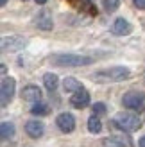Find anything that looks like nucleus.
Listing matches in <instances>:
<instances>
[{"instance_id":"nucleus-1","label":"nucleus","mask_w":145,"mask_h":147,"mask_svg":"<svg viewBox=\"0 0 145 147\" xmlns=\"http://www.w3.org/2000/svg\"><path fill=\"white\" fill-rule=\"evenodd\" d=\"M129 76H131V70L127 67H109L97 70L93 74V81L95 83H118V81L127 79Z\"/></svg>"},{"instance_id":"nucleus-2","label":"nucleus","mask_w":145,"mask_h":147,"mask_svg":"<svg viewBox=\"0 0 145 147\" xmlns=\"http://www.w3.org/2000/svg\"><path fill=\"white\" fill-rule=\"evenodd\" d=\"M50 63L56 67H86V65H91L93 59L90 56L81 54H54L50 57Z\"/></svg>"},{"instance_id":"nucleus-3","label":"nucleus","mask_w":145,"mask_h":147,"mask_svg":"<svg viewBox=\"0 0 145 147\" xmlns=\"http://www.w3.org/2000/svg\"><path fill=\"white\" fill-rule=\"evenodd\" d=\"M113 126L117 129H120V131H126V133H133V131L140 129L142 122H140V119L134 113L120 111V113H117L113 117Z\"/></svg>"},{"instance_id":"nucleus-4","label":"nucleus","mask_w":145,"mask_h":147,"mask_svg":"<svg viewBox=\"0 0 145 147\" xmlns=\"http://www.w3.org/2000/svg\"><path fill=\"white\" fill-rule=\"evenodd\" d=\"M14 90H16V81H14V77H11V76L4 77L2 86H0V104H2V108H5L13 100Z\"/></svg>"},{"instance_id":"nucleus-5","label":"nucleus","mask_w":145,"mask_h":147,"mask_svg":"<svg viewBox=\"0 0 145 147\" xmlns=\"http://www.w3.org/2000/svg\"><path fill=\"white\" fill-rule=\"evenodd\" d=\"M122 104L127 109H142L143 104H145V93L136 92V90L127 92V93H124V97H122Z\"/></svg>"},{"instance_id":"nucleus-6","label":"nucleus","mask_w":145,"mask_h":147,"mask_svg":"<svg viewBox=\"0 0 145 147\" xmlns=\"http://www.w3.org/2000/svg\"><path fill=\"white\" fill-rule=\"evenodd\" d=\"M27 40L23 36H5L2 38V50L4 52H18V50L25 49Z\"/></svg>"},{"instance_id":"nucleus-7","label":"nucleus","mask_w":145,"mask_h":147,"mask_svg":"<svg viewBox=\"0 0 145 147\" xmlns=\"http://www.w3.org/2000/svg\"><path fill=\"white\" fill-rule=\"evenodd\" d=\"M56 124H57V127H59L63 133H72V131L75 129V117L72 115V113H59L57 115V119H56Z\"/></svg>"},{"instance_id":"nucleus-8","label":"nucleus","mask_w":145,"mask_h":147,"mask_svg":"<svg viewBox=\"0 0 145 147\" xmlns=\"http://www.w3.org/2000/svg\"><path fill=\"white\" fill-rule=\"evenodd\" d=\"M70 104L74 106V108H79V109H83L90 104V93L88 90H79L75 93H72V97H70Z\"/></svg>"},{"instance_id":"nucleus-9","label":"nucleus","mask_w":145,"mask_h":147,"mask_svg":"<svg viewBox=\"0 0 145 147\" xmlns=\"http://www.w3.org/2000/svg\"><path fill=\"white\" fill-rule=\"evenodd\" d=\"M21 99L27 100V102H40L41 100V90H40V86H36V84H27L23 90H21Z\"/></svg>"},{"instance_id":"nucleus-10","label":"nucleus","mask_w":145,"mask_h":147,"mask_svg":"<svg viewBox=\"0 0 145 147\" xmlns=\"http://www.w3.org/2000/svg\"><path fill=\"white\" fill-rule=\"evenodd\" d=\"M111 31H113V34H117V36H127V34H131L133 25L129 24L126 18H117L113 22V25H111Z\"/></svg>"},{"instance_id":"nucleus-11","label":"nucleus","mask_w":145,"mask_h":147,"mask_svg":"<svg viewBox=\"0 0 145 147\" xmlns=\"http://www.w3.org/2000/svg\"><path fill=\"white\" fill-rule=\"evenodd\" d=\"M25 131H27V135L31 138H40V136H43V133H45V124L41 120H29L25 124Z\"/></svg>"},{"instance_id":"nucleus-12","label":"nucleus","mask_w":145,"mask_h":147,"mask_svg":"<svg viewBox=\"0 0 145 147\" xmlns=\"http://www.w3.org/2000/svg\"><path fill=\"white\" fill-rule=\"evenodd\" d=\"M36 27L41 29V31H52L54 29V20L50 16L48 13H40L38 16H36Z\"/></svg>"},{"instance_id":"nucleus-13","label":"nucleus","mask_w":145,"mask_h":147,"mask_svg":"<svg viewBox=\"0 0 145 147\" xmlns=\"http://www.w3.org/2000/svg\"><path fill=\"white\" fill-rule=\"evenodd\" d=\"M102 145L104 147H127L129 140L126 136H107V138H104Z\"/></svg>"},{"instance_id":"nucleus-14","label":"nucleus","mask_w":145,"mask_h":147,"mask_svg":"<svg viewBox=\"0 0 145 147\" xmlns=\"http://www.w3.org/2000/svg\"><path fill=\"white\" fill-rule=\"evenodd\" d=\"M63 90L64 92H70V93H75L79 90H83V84L79 83L75 77H64L63 79Z\"/></svg>"},{"instance_id":"nucleus-15","label":"nucleus","mask_w":145,"mask_h":147,"mask_svg":"<svg viewBox=\"0 0 145 147\" xmlns=\"http://www.w3.org/2000/svg\"><path fill=\"white\" fill-rule=\"evenodd\" d=\"M14 133H16V129H14V124L4 120L2 124H0V136H2V140H11V138L14 136Z\"/></svg>"},{"instance_id":"nucleus-16","label":"nucleus","mask_w":145,"mask_h":147,"mask_svg":"<svg viewBox=\"0 0 145 147\" xmlns=\"http://www.w3.org/2000/svg\"><path fill=\"white\" fill-rule=\"evenodd\" d=\"M43 84H45V88L48 92H54L57 88V84H59V77H57L54 72H47L45 76H43Z\"/></svg>"},{"instance_id":"nucleus-17","label":"nucleus","mask_w":145,"mask_h":147,"mask_svg":"<svg viewBox=\"0 0 145 147\" xmlns=\"http://www.w3.org/2000/svg\"><path fill=\"white\" fill-rule=\"evenodd\" d=\"M88 131L93 133V135H97V133L102 131V122H100V119H99L97 115H91L90 119H88Z\"/></svg>"},{"instance_id":"nucleus-18","label":"nucleus","mask_w":145,"mask_h":147,"mask_svg":"<svg viewBox=\"0 0 145 147\" xmlns=\"http://www.w3.org/2000/svg\"><path fill=\"white\" fill-rule=\"evenodd\" d=\"M31 113L36 115V117H41V115H47L48 113V104H45V102H36V104L31 108Z\"/></svg>"},{"instance_id":"nucleus-19","label":"nucleus","mask_w":145,"mask_h":147,"mask_svg":"<svg viewBox=\"0 0 145 147\" xmlns=\"http://www.w3.org/2000/svg\"><path fill=\"white\" fill-rule=\"evenodd\" d=\"M118 5H120V0H104V9H106L107 13L117 11Z\"/></svg>"},{"instance_id":"nucleus-20","label":"nucleus","mask_w":145,"mask_h":147,"mask_svg":"<svg viewBox=\"0 0 145 147\" xmlns=\"http://www.w3.org/2000/svg\"><path fill=\"white\" fill-rule=\"evenodd\" d=\"M106 113V104L104 102H95V104H93V115H104Z\"/></svg>"},{"instance_id":"nucleus-21","label":"nucleus","mask_w":145,"mask_h":147,"mask_svg":"<svg viewBox=\"0 0 145 147\" xmlns=\"http://www.w3.org/2000/svg\"><path fill=\"white\" fill-rule=\"evenodd\" d=\"M133 4H134V7H138V9L145 11V0H133Z\"/></svg>"},{"instance_id":"nucleus-22","label":"nucleus","mask_w":145,"mask_h":147,"mask_svg":"<svg viewBox=\"0 0 145 147\" xmlns=\"http://www.w3.org/2000/svg\"><path fill=\"white\" fill-rule=\"evenodd\" d=\"M138 145H140V147H145V135H143V136L140 138V142H138Z\"/></svg>"},{"instance_id":"nucleus-23","label":"nucleus","mask_w":145,"mask_h":147,"mask_svg":"<svg viewBox=\"0 0 145 147\" xmlns=\"http://www.w3.org/2000/svg\"><path fill=\"white\" fill-rule=\"evenodd\" d=\"M5 74H7V68H5V65L2 63V76H5ZM5 77H7V76H5Z\"/></svg>"},{"instance_id":"nucleus-24","label":"nucleus","mask_w":145,"mask_h":147,"mask_svg":"<svg viewBox=\"0 0 145 147\" xmlns=\"http://www.w3.org/2000/svg\"><path fill=\"white\" fill-rule=\"evenodd\" d=\"M36 4H40V5H43V4H47V0H34Z\"/></svg>"},{"instance_id":"nucleus-25","label":"nucleus","mask_w":145,"mask_h":147,"mask_svg":"<svg viewBox=\"0 0 145 147\" xmlns=\"http://www.w3.org/2000/svg\"><path fill=\"white\" fill-rule=\"evenodd\" d=\"M7 4V0H0V5H5Z\"/></svg>"},{"instance_id":"nucleus-26","label":"nucleus","mask_w":145,"mask_h":147,"mask_svg":"<svg viewBox=\"0 0 145 147\" xmlns=\"http://www.w3.org/2000/svg\"><path fill=\"white\" fill-rule=\"evenodd\" d=\"M23 2H25V0H23Z\"/></svg>"}]
</instances>
